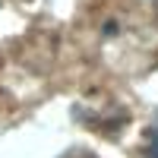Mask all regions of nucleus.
<instances>
[{"mask_svg": "<svg viewBox=\"0 0 158 158\" xmlns=\"http://www.w3.org/2000/svg\"><path fill=\"white\" fill-rule=\"evenodd\" d=\"M146 158H158V117L146 130Z\"/></svg>", "mask_w": 158, "mask_h": 158, "instance_id": "obj_1", "label": "nucleus"}]
</instances>
